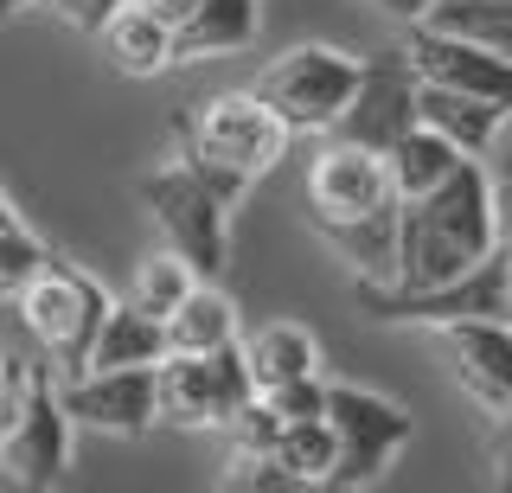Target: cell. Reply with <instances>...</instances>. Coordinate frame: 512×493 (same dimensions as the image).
<instances>
[{"label": "cell", "instance_id": "cell-1", "mask_svg": "<svg viewBox=\"0 0 512 493\" xmlns=\"http://www.w3.org/2000/svg\"><path fill=\"white\" fill-rule=\"evenodd\" d=\"M500 244V205H493V173L480 154H468L436 193L404 199L397 212V276L391 289H436V282L474 269Z\"/></svg>", "mask_w": 512, "mask_h": 493}, {"label": "cell", "instance_id": "cell-2", "mask_svg": "<svg viewBox=\"0 0 512 493\" xmlns=\"http://www.w3.org/2000/svg\"><path fill=\"white\" fill-rule=\"evenodd\" d=\"M288 129L256 103V90H224L186 122V161L199 167V180L237 212V199L282 161Z\"/></svg>", "mask_w": 512, "mask_h": 493}, {"label": "cell", "instance_id": "cell-3", "mask_svg": "<svg viewBox=\"0 0 512 493\" xmlns=\"http://www.w3.org/2000/svg\"><path fill=\"white\" fill-rule=\"evenodd\" d=\"M135 199L154 212L167 250L186 257L192 276L224 282V269H231V205L199 180V167L192 161H160L148 173H135Z\"/></svg>", "mask_w": 512, "mask_h": 493}, {"label": "cell", "instance_id": "cell-4", "mask_svg": "<svg viewBox=\"0 0 512 493\" xmlns=\"http://www.w3.org/2000/svg\"><path fill=\"white\" fill-rule=\"evenodd\" d=\"M327 429H333V474L327 487L340 493H365L391 474V461L410 449L416 417L397 397H384L372 385H346L327 378Z\"/></svg>", "mask_w": 512, "mask_h": 493}, {"label": "cell", "instance_id": "cell-5", "mask_svg": "<svg viewBox=\"0 0 512 493\" xmlns=\"http://www.w3.org/2000/svg\"><path fill=\"white\" fill-rule=\"evenodd\" d=\"M13 301H20V321L32 333V346L45 353V365H52L58 378L84 372L90 346H96V327H103V314H109L103 282L84 276V269L64 263V257H45V269Z\"/></svg>", "mask_w": 512, "mask_h": 493}, {"label": "cell", "instance_id": "cell-6", "mask_svg": "<svg viewBox=\"0 0 512 493\" xmlns=\"http://www.w3.org/2000/svg\"><path fill=\"white\" fill-rule=\"evenodd\" d=\"M352 84H359V58L340 52V45L308 39V45H288L282 58H269L250 90L288 135H327L352 97Z\"/></svg>", "mask_w": 512, "mask_h": 493}, {"label": "cell", "instance_id": "cell-7", "mask_svg": "<svg viewBox=\"0 0 512 493\" xmlns=\"http://www.w3.org/2000/svg\"><path fill=\"white\" fill-rule=\"evenodd\" d=\"M244 397H256L244 346H218V353H167L154 365V423L167 429H224Z\"/></svg>", "mask_w": 512, "mask_h": 493}, {"label": "cell", "instance_id": "cell-8", "mask_svg": "<svg viewBox=\"0 0 512 493\" xmlns=\"http://www.w3.org/2000/svg\"><path fill=\"white\" fill-rule=\"evenodd\" d=\"M416 65H410V45H384V52L359 58V84H352L346 109L333 116V141H352V148H372L384 154L397 135L416 122Z\"/></svg>", "mask_w": 512, "mask_h": 493}, {"label": "cell", "instance_id": "cell-9", "mask_svg": "<svg viewBox=\"0 0 512 493\" xmlns=\"http://www.w3.org/2000/svg\"><path fill=\"white\" fill-rule=\"evenodd\" d=\"M429 333H436V353L455 391L493 423L512 404V321L506 314H461V321H442Z\"/></svg>", "mask_w": 512, "mask_h": 493}, {"label": "cell", "instance_id": "cell-10", "mask_svg": "<svg viewBox=\"0 0 512 493\" xmlns=\"http://www.w3.org/2000/svg\"><path fill=\"white\" fill-rule=\"evenodd\" d=\"M71 436H77V423L64 417V404H58V378L39 372L20 423L0 436V474H7L13 487H32V493L64 487L71 481Z\"/></svg>", "mask_w": 512, "mask_h": 493}, {"label": "cell", "instance_id": "cell-11", "mask_svg": "<svg viewBox=\"0 0 512 493\" xmlns=\"http://www.w3.org/2000/svg\"><path fill=\"white\" fill-rule=\"evenodd\" d=\"M58 404L77 429L135 442L154 429V365H84L58 378Z\"/></svg>", "mask_w": 512, "mask_h": 493}, {"label": "cell", "instance_id": "cell-12", "mask_svg": "<svg viewBox=\"0 0 512 493\" xmlns=\"http://www.w3.org/2000/svg\"><path fill=\"white\" fill-rule=\"evenodd\" d=\"M391 173H384V154L372 148H352V141H333L308 161V218L314 231L346 225V218H365L378 205H391Z\"/></svg>", "mask_w": 512, "mask_h": 493}, {"label": "cell", "instance_id": "cell-13", "mask_svg": "<svg viewBox=\"0 0 512 493\" xmlns=\"http://www.w3.org/2000/svg\"><path fill=\"white\" fill-rule=\"evenodd\" d=\"M410 65L423 84H448V90H468V97L493 103L512 116V58L487 52L474 39H455V33H436V26L416 20L410 26Z\"/></svg>", "mask_w": 512, "mask_h": 493}, {"label": "cell", "instance_id": "cell-14", "mask_svg": "<svg viewBox=\"0 0 512 493\" xmlns=\"http://www.w3.org/2000/svg\"><path fill=\"white\" fill-rule=\"evenodd\" d=\"M256 33H263V0H199V7L173 26V65L250 52Z\"/></svg>", "mask_w": 512, "mask_h": 493}, {"label": "cell", "instance_id": "cell-15", "mask_svg": "<svg viewBox=\"0 0 512 493\" xmlns=\"http://www.w3.org/2000/svg\"><path fill=\"white\" fill-rule=\"evenodd\" d=\"M90 39L103 45L109 71H122V77H160V71H173V26L154 20L141 0H122V7L109 13Z\"/></svg>", "mask_w": 512, "mask_h": 493}, {"label": "cell", "instance_id": "cell-16", "mask_svg": "<svg viewBox=\"0 0 512 493\" xmlns=\"http://www.w3.org/2000/svg\"><path fill=\"white\" fill-rule=\"evenodd\" d=\"M468 154L455 148L442 129H429V122H410L404 135L384 148V173H391V193L397 199H423V193H436V186L455 173Z\"/></svg>", "mask_w": 512, "mask_h": 493}, {"label": "cell", "instance_id": "cell-17", "mask_svg": "<svg viewBox=\"0 0 512 493\" xmlns=\"http://www.w3.org/2000/svg\"><path fill=\"white\" fill-rule=\"evenodd\" d=\"M416 122L442 129L461 154H493V135H500L506 109L468 97V90H448V84H416Z\"/></svg>", "mask_w": 512, "mask_h": 493}, {"label": "cell", "instance_id": "cell-18", "mask_svg": "<svg viewBox=\"0 0 512 493\" xmlns=\"http://www.w3.org/2000/svg\"><path fill=\"white\" fill-rule=\"evenodd\" d=\"M397 212H404V199L320 231L333 250H340V263H352V282H391L397 276Z\"/></svg>", "mask_w": 512, "mask_h": 493}, {"label": "cell", "instance_id": "cell-19", "mask_svg": "<svg viewBox=\"0 0 512 493\" xmlns=\"http://www.w3.org/2000/svg\"><path fill=\"white\" fill-rule=\"evenodd\" d=\"M237 346H244V365H250V385L256 391L320 372V340L301 321H269V327H256L250 340H237Z\"/></svg>", "mask_w": 512, "mask_h": 493}, {"label": "cell", "instance_id": "cell-20", "mask_svg": "<svg viewBox=\"0 0 512 493\" xmlns=\"http://www.w3.org/2000/svg\"><path fill=\"white\" fill-rule=\"evenodd\" d=\"M237 340V301L218 282H192L186 301L167 314V353H218Z\"/></svg>", "mask_w": 512, "mask_h": 493}, {"label": "cell", "instance_id": "cell-21", "mask_svg": "<svg viewBox=\"0 0 512 493\" xmlns=\"http://www.w3.org/2000/svg\"><path fill=\"white\" fill-rule=\"evenodd\" d=\"M167 359V321L135 301H109L103 327H96V346H90V365H160Z\"/></svg>", "mask_w": 512, "mask_h": 493}, {"label": "cell", "instance_id": "cell-22", "mask_svg": "<svg viewBox=\"0 0 512 493\" xmlns=\"http://www.w3.org/2000/svg\"><path fill=\"white\" fill-rule=\"evenodd\" d=\"M423 26L474 39V45H487V52L512 58V0H429Z\"/></svg>", "mask_w": 512, "mask_h": 493}, {"label": "cell", "instance_id": "cell-23", "mask_svg": "<svg viewBox=\"0 0 512 493\" xmlns=\"http://www.w3.org/2000/svg\"><path fill=\"white\" fill-rule=\"evenodd\" d=\"M276 461L295 474L301 487H327V474H333V429H327V417H288L282 436H276Z\"/></svg>", "mask_w": 512, "mask_h": 493}, {"label": "cell", "instance_id": "cell-24", "mask_svg": "<svg viewBox=\"0 0 512 493\" xmlns=\"http://www.w3.org/2000/svg\"><path fill=\"white\" fill-rule=\"evenodd\" d=\"M192 282H199V276L186 269V257H173V250H160V257H148V263L135 269V289H128V301L167 321V314H173V308L186 301V289H192Z\"/></svg>", "mask_w": 512, "mask_h": 493}, {"label": "cell", "instance_id": "cell-25", "mask_svg": "<svg viewBox=\"0 0 512 493\" xmlns=\"http://www.w3.org/2000/svg\"><path fill=\"white\" fill-rule=\"evenodd\" d=\"M45 257H52V250H45V237H32L20 218H13V225H0V295L13 301L45 269Z\"/></svg>", "mask_w": 512, "mask_h": 493}, {"label": "cell", "instance_id": "cell-26", "mask_svg": "<svg viewBox=\"0 0 512 493\" xmlns=\"http://www.w3.org/2000/svg\"><path fill=\"white\" fill-rule=\"evenodd\" d=\"M263 404L276 410V417H327V378L308 372V378H288V385H269L263 391Z\"/></svg>", "mask_w": 512, "mask_h": 493}, {"label": "cell", "instance_id": "cell-27", "mask_svg": "<svg viewBox=\"0 0 512 493\" xmlns=\"http://www.w3.org/2000/svg\"><path fill=\"white\" fill-rule=\"evenodd\" d=\"M32 378H39V365H32L26 353H7V346H0V436L20 423V410L32 397Z\"/></svg>", "mask_w": 512, "mask_h": 493}, {"label": "cell", "instance_id": "cell-28", "mask_svg": "<svg viewBox=\"0 0 512 493\" xmlns=\"http://www.w3.org/2000/svg\"><path fill=\"white\" fill-rule=\"evenodd\" d=\"M45 7H52L64 26H77V33H96V26H103L122 0H45Z\"/></svg>", "mask_w": 512, "mask_h": 493}, {"label": "cell", "instance_id": "cell-29", "mask_svg": "<svg viewBox=\"0 0 512 493\" xmlns=\"http://www.w3.org/2000/svg\"><path fill=\"white\" fill-rule=\"evenodd\" d=\"M487 455H493V481H500L512 493V404L493 417V442H487Z\"/></svg>", "mask_w": 512, "mask_h": 493}, {"label": "cell", "instance_id": "cell-30", "mask_svg": "<svg viewBox=\"0 0 512 493\" xmlns=\"http://www.w3.org/2000/svg\"><path fill=\"white\" fill-rule=\"evenodd\" d=\"M365 7H378V13H391V20H404V26H416L429 13V0H365Z\"/></svg>", "mask_w": 512, "mask_h": 493}, {"label": "cell", "instance_id": "cell-31", "mask_svg": "<svg viewBox=\"0 0 512 493\" xmlns=\"http://www.w3.org/2000/svg\"><path fill=\"white\" fill-rule=\"evenodd\" d=\"M141 7H148V13H154V20H167V26H180V20H186V13H192V7H199V0H141Z\"/></svg>", "mask_w": 512, "mask_h": 493}, {"label": "cell", "instance_id": "cell-32", "mask_svg": "<svg viewBox=\"0 0 512 493\" xmlns=\"http://www.w3.org/2000/svg\"><path fill=\"white\" fill-rule=\"evenodd\" d=\"M13 218H20V212H13V199L0 193V225H13Z\"/></svg>", "mask_w": 512, "mask_h": 493}, {"label": "cell", "instance_id": "cell-33", "mask_svg": "<svg viewBox=\"0 0 512 493\" xmlns=\"http://www.w3.org/2000/svg\"><path fill=\"white\" fill-rule=\"evenodd\" d=\"M26 7V0H0V13H20Z\"/></svg>", "mask_w": 512, "mask_h": 493}]
</instances>
